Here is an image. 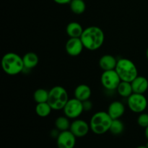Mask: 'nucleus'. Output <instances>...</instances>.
<instances>
[{
    "mask_svg": "<svg viewBox=\"0 0 148 148\" xmlns=\"http://www.w3.org/2000/svg\"><path fill=\"white\" fill-rule=\"evenodd\" d=\"M80 39L85 49L90 51H95L103 44L105 35L99 27L90 26L84 29Z\"/></svg>",
    "mask_w": 148,
    "mask_h": 148,
    "instance_id": "nucleus-1",
    "label": "nucleus"
},
{
    "mask_svg": "<svg viewBox=\"0 0 148 148\" xmlns=\"http://www.w3.org/2000/svg\"><path fill=\"white\" fill-rule=\"evenodd\" d=\"M1 67L4 72L9 75H17L25 69L23 57L17 53L9 52L1 59Z\"/></svg>",
    "mask_w": 148,
    "mask_h": 148,
    "instance_id": "nucleus-2",
    "label": "nucleus"
},
{
    "mask_svg": "<svg viewBox=\"0 0 148 148\" xmlns=\"http://www.w3.org/2000/svg\"><path fill=\"white\" fill-rule=\"evenodd\" d=\"M113 119L108 112L98 111L93 114L90 121V130L95 134H103L109 131Z\"/></svg>",
    "mask_w": 148,
    "mask_h": 148,
    "instance_id": "nucleus-3",
    "label": "nucleus"
},
{
    "mask_svg": "<svg viewBox=\"0 0 148 148\" xmlns=\"http://www.w3.org/2000/svg\"><path fill=\"white\" fill-rule=\"evenodd\" d=\"M115 70L119 75L121 81L132 82L138 76V71L134 62L125 58L118 60Z\"/></svg>",
    "mask_w": 148,
    "mask_h": 148,
    "instance_id": "nucleus-4",
    "label": "nucleus"
},
{
    "mask_svg": "<svg viewBox=\"0 0 148 148\" xmlns=\"http://www.w3.org/2000/svg\"><path fill=\"white\" fill-rule=\"evenodd\" d=\"M68 101V93L63 87L58 85L49 90L48 103L54 111L63 109Z\"/></svg>",
    "mask_w": 148,
    "mask_h": 148,
    "instance_id": "nucleus-5",
    "label": "nucleus"
},
{
    "mask_svg": "<svg viewBox=\"0 0 148 148\" xmlns=\"http://www.w3.org/2000/svg\"><path fill=\"white\" fill-rule=\"evenodd\" d=\"M121 81V78L115 69L103 71L101 75V84L103 87L108 90H116Z\"/></svg>",
    "mask_w": 148,
    "mask_h": 148,
    "instance_id": "nucleus-6",
    "label": "nucleus"
},
{
    "mask_svg": "<svg viewBox=\"0 0 148 148\" xmlns=\"http://www.w3.org/2000/svg\"><path fill=\"white\" fill-rule=\"evenodd\" d=\"M129 108L134 113H143L147 106V98L144 94L133 92L127 100Z\"/></svg>",
    "mask_w": 148,
    "mask_h": 148,
    "instance_id": "nucleus-7",
    "label": "nucleus"
},
{
    "mask_svg": "<svg viewBox=\"0 0 148 148\" xmlns=\"http://www.w3.org/2000/svg\"><path fill=\"white\" fill-rule=\"evenodd\" d=\"M63 110L66 117L71 119H75L84 111L82 102L75 98L69 99Z\"/></svg>",
    "mask_w": 148,
    "mask_h": 148,
    "instance_id": "nucleus-8",
    "label": "nucleus"
},
{
    "mask_svg": "<svg viewBox=\"0 0 148 148\" xmlns=\"http://www.w3.org/2000/svg\"><path fill=\"white\" fill-rule=\"evenodd\" d=\"M77 137L72 134L70 130L60 132L56 138L58 148H74L76 145Z\"/></svg>",
    "mask_w": 148,
    "mask_h": 148,
    "instance_id": "nucleus-9",
    "label": "nucleus"
},
{
    "mask_svg": "<svg viewBox=\"0 0 148 148\" xmlns=\"http://www.w3.org/2000/svg\"><path fill=\"white\" fill-rule=\"evenodd\" d=\"M90 130V124L82 119H75L71 123L69 130L76 137H83L86 136Z\"/></svg>",
    "mask_w": 148,
    "mask_h": 148,
    "instance_id": "nucleus-10",
    "label": "nucleus"
},
{
    "mask_svg": "<svg viewBox=\"0 0 148 148\" xmlns=\"http://www.w3.org/2000/svg\"><path fill=\"white\" fill-rule=\"evenodd\" d=\"M84 48L80 38H69L65 46L66 53L71 56H79Z\"/></svg>",
    "mask_w": 148,
    "mask_h": 148,
    "instance_id": "nucleus-11",
    "label": "nucleus"
},
{
    "mask_svg": "<svg viewBox=\"0 0 148 148\" xmlns=\"http://www.w3.org/2000/svg\"><path fill=\"white\" fill-rule=\"evenodd\" d=\"M125 107L124 104L118 101H114L109 105L108 108V114L111 118L114 119H119L124 114Z\"/></svg>",
    "mask_w": 148,
    "mask_h": 148,
    "instance_id": "nucleus-12",
    "label": "nucleus"
},
{
    "mask_svg": "<svg viewBox=\"0 0 148 148\" xmlns=\"http://www.w3.org/2000/svg\"><path fill=\"white\" fill-rule=\"evenodd\" d=\"M132 86L133 92L144 94L148 89V80L143 76H137L131 82Z\"/></svg>",
    "mask_w": 148,
    "mask_h": 148,
    "instance_id": "nucleus-13",
    "label": "nucleus"
},
{
    "mask_svg": "<svg viewBox=\"0 0 148 148\" xmlns=\"http://www.w3.org/2000/svg\"><path fill=\"white\" fill-rule=\"evenodd\" d=\"M117 62L115 57L112 55L106 54L101 56L99 60V66L103 71L113 70L116 69Z\"/></svg>",
    "mask_w": 148,
    "mask_h": 148,
    "instance_id": "nucleus-14",
    "label": "nucleus"
},
{
    "mask_svg": "<svg viewBox=\"0 0 148 148\" xmlns=\"http://www.w3.org/2000/svg\"><path fill=\"white\" fill-rule=\"evenodd\" d=\"M91 94H92V91H91L90 88L85 84L79 85L74 91L75 98L79 100L82 102L89 100L91 96Z\"/></svg>",
    "mask_w": 148,
    "mask_h": 148,
    "instance_id": "nucleus-15",
    "label": "nucleus"
},
{
    "mask_svg": "<svg viewBox=\"0 0 148 148\" xmlns=\"http://www.w3.org/2000/svg\"><path fill=\"white\" fill-rule=\"evenodd\" d=\"M83 31L82 26L77 22H71L66 28V34L69 38H80Z\"/></svg>",
    "mask_w": 148,
    "mask_h": 148,
    "instance_id": "nucleus-16",
    "label": "nucleus"
},
{
    "mask_svg": "<svg viewBox=\"0 0 148 148\" xmlns=\"http://www.w3.org/2000/svg\"><path fill=\"white\" fill-rule=\"evenodd\" d=\"M23 63H24L25 69H32L36 67L39 62L38 56L36 53L33 52H28L26 53L23 56Z\"/></svg>",
    "mask_w": 148,
    "mask_h": 148,
    "instance_id": "nucleus-17",
    "label": "nucleus"
},
{
    "mask_svg": "<svg viewBox=\"0 0 148 148\" xmlns=\"http://www.w3.org/2000/svg\"><path fill=\"white\" fill-rule=\"evenodd\" d=\"M116 90L118 93L124 98H129L133 93L131 82H126V81H121Z\"/></svg>",
    "mask_w": 148,
    "mask_h": 148,
    "instance_id": "nucleus-18",
    "label": "nucleus"
},
{
    "mask_svg": "<svg viewBox=\"0 0 148 148\" xmlns=\"http://www.w3.org/2000/svg\"><path fill=\"white\" fill-rule=\"evenodd\" d=\"M52 108L51 106L48 102L46 103H37L36 106V113L38 116L44 117L48 116L51 114L52 111Z\"/></svg>",
    "mask_w": 148,
    "mask_h": 148,
    "instance_id": "nucleus-19",
    "label": "nucleus"
},
{
    "mask_svg": "<svg viewBox=\"0 0 148 148\" xmlns=\"http://www.w3.org/2000/svg\"><path fill=\"white\" fill-rule=\"evenodd\" d=\"M69 6L72 12L76 14H82L86 9L85 0H72Z\"/></svg>",
    "mask_w": 148,
    "mask_h": 148,
    "instance_id": "nucleus-20",
    "label": "nucleus"
},
{
    "mask_svg": "<svg viewBox=\"0 0 148 148\" xmlns=\"http://www.w3.org/2000/svg\"><path fill=\"white\" fill-rule=\"evenodd\" d=\"M71 123L69 122V120L68 117L65 116H59L55 121V127L59 132L66 131L69 130L70 128Z\"/></svg>",
    "mask_w": 148,
    "mask_h": 148,
    "instance_id": "nucleus-21",
    "label": "nucleus"
},
{
    "mask_svg": "<svg viewBox=\"0 0 148 148\" xmlns=\"http://www.w3.org/2000/svg\"><path fill=\"white\" fill-rule=\"evenodd\" d=\"M49 94V91L43 89V88H39V89L36 90L33 93V99L36 101V103L48 102Z\"/></svg>",
    "mask_w": 148,
    "mask_h": 148,
    "instance_id": "nucleus-22",
    "label": "nucleus"
},
{
    "mask_svg": "<svg viewBox=\"0 0 148 148\" xmlns=\"http://www.w3.org/2000/svg\"><path fill=\"white\" fill-rule=\"evenodd\" d=\"M124 125L119 119H114L111 123L109 131L114 135H119L124 132Z\"/></svg>",
    "mask_w": 148,
    "mask_h": 148,
    "instance_id": "nucleus-23",
    "label": "nucleus"
},
{
    "mask_svg": "<svg viewBox=\"0 0 148 148\" xmlns=\"http://www.w3.org/2000/svg\"><path fill=\"white\" fill-rule=\"evenodd\" d=\"M137 124L143 128L145 129L148 127V114L141 113L137 118Z\"/></svg>",
    "mask_w": 148,
    "mask_h": 148,
    "instance_id": "nucleus-24",
    "label": "nucleus"
},
{
    "mask_svg": "<svg viewBox=\"0 0 148 148\" xmlns=\"http://www.w3.org/2000/svg\"><path fill=\"white\" fill-rule=\"evenodd\" d=\"M82 106H83V109L84 111H90L91 108L92 107V104L89 100H87V101H85L82 102Z\"/></svg>",
    "mask_w": 148,
    "mask_h": 148,
    "instance_id": "nucleus-25",
    "label": "nucleus"
},
{
    "mask_svg": "<svg viewBox=\"0 0 148 148\" xmlns=\"http://www.w3.org/2000/svg\"><path fill=\"white\" fill-rule=\"evenodd\" d=\"M58 4H69L72 0H53Z\"/></svg>",
    "mask_w": 148,
    "mask_h": 148,
    "instance_id": "nucleus-26",
    "label": "nucleus"
},
{
    "mask_svg": "<svg viewBox=\"0 0 148 148\" xmlns=\"http://www.w3.org/2000/svg\"><path fill=\"white\" fill-rule=\"evenodd\" d=\"M145 137L148 140V127L145 128Z\"/></svg>",
    "mask_w": 148,
    "mask_h": 148,
    "instance_id": "nucleus-27",
    "label": "nucleus"
},
{
    "mask_svg": "<svg viewBox=\"0 0 148 148\" xmlns=\"http://www.w3.org/2000/svg\"><path fill=\"white\" fill-rule=\"evenodd\" d=\"M136 148H148V147L146 145H140V146H138V147H137Z\"/></svg>",
    "mask_w": 148,
    "mask_h": 148,
    "instance_id": "nucleus-28",
    "label": "nucleus"
},
{
    "mask_svg": "<svg viewBox=\"0 0 148 148\" xmlns=\"http://www.w3.org/2000/svg\"><path fill=\"white\" fill-rule=\"evenodd\" d=\"M146 56H147V59H148V48H147V51H146Z\"/></svg>",
    "mask_w": 148,
    "mask_h": 148,
    "instance_id": "nucleus-29",
    "label": "nucleus"
},
{
    "mask_svg": "<svg viewBox=\"0 0 148 148\" xmlns=\"http://www.w3.org/2000/svg\"><path fill=\"white\" fill-rule=\"evenodd\" d=\"M146 145V146H147V147H148V141H147V144H146V145Z\"/></svg>",
    "mask_w": 148,
    "mask_h": 148,
    "instance_id": "nucleus-30",
    "label": "nucleus"
}]
</instances>
